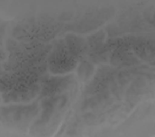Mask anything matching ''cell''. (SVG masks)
<instances>
[{
  "label": "cell",
  "instance_id": "obj_1",
  "mask_svg": "<svg viewBox=\"0 0 155 137\" xmlns=\"http://www.w3.org/2000/svg\"><path fill=\"white\" fill-rule=\"evenodd\" d=\"M92 67L90 64L88 63H83L79 67L78 73L80 78L82 79H87L89 78L91 74H92Z\"/></svg>",
  "mask_w": 155,
  "mask_h": 137
}]
</instances>
